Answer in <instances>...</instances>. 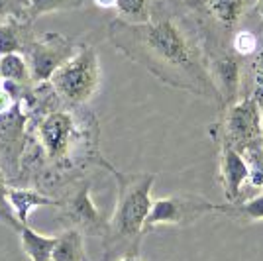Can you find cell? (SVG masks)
Instances as JSON below:
<instances>
[{"instance_id": "5b68a950", "label": "cell", "mask_w": 263, "mask_h": 261, "mask_svg": "<svg viewBox=\"0 0 263 261\" xmlns=\"http://www.w3.org/2000/svg\"><path fill=\"white\" fill-rule=\"evenodd\" d=\"M209 132L216 145L228 143L241 153L263 145L261 102L248 95L236 104L218 110V118L212 122Z\"/></svg>"}, {"instance_id": "2e32d148", "label": "cell", "mask_w": 263, "mask_h": 261, "mask_svg": "<svg viewBox=\"0 0 263 261\" xmlns=\"http://www.w3.org/2000/svg\"><path fill=\"white\" fill-rule=\"evenodd\" d=\"M0 67H2V81H8V83H14V85H24V87L35 85L32 79L30 65H28L24 55H2L0 57Z\"/></svg>"}, {"instance_id": "ba28073f", "label": "cell", "mask_w": 263, "mask_h": 261, "mask_svg": "<svg viewBox=\"0 0 263 261\" xmlns=\"http://www.w3.org/2000/svg\"><path fill=\"white\" fill-rule=\"evenodd\" d=\"M210 212L216 214V202L202 195H169L154 200L145 220V234L157 226H189Z\"/></svg>"}, {"instance_id": "7402d4cb", "label": "cell", "mask_w": 263, "mask_h": 261, "mask_svg": "<svg viewBox=\"0 0 263 261\" xmlns=\"http://www.w3.org/2000/svg\"><path fill=\"white\" fill-rule=\"evenodd\" d=\"M28 8H30V0H0V22L10 18L28 20Z\"/></svg>"}, {"instance_id": "e0dca14e", "label": "cell", "mask_w": 263, "mask_h": 261, "mask_svg": "<svg viewBox=\"0 0 263 261\" xmlns=\"http://www.w3.org/2000/svg\"><path fill=\"white\" fill-rule=\"evenodd\" d=\"M155 0H116V18L124 22L143 24L152 20Z\"/></svg>"}, {"instance_id": "30bf717a", "label": "cell", "mask_w": 263, "mask_h": 261, "mask_svg": "<svg viewBox=\"0 0 263 261\" xmlns=\"http://www.w3.org/2000/svg\"><path fill=\"white\" fill-rule=\"evenodd\" d=\"M257 0H195L191 6L206 14L216 24L234 30L255 8Z\"/></svg>"}, {"instance_id": "83f0119b", "label": "cell", "mask_w": 263, "mask_h": 261, "mask_svg": "<svg viewBox=\"0 0 263 261\" xmlns=\"http://www.w3.org/2000/svg\"><path fill=\"white\" fill-rule=\"evenodd\" d=\"M0 81H2V67H0Z\"/></svg>"}, {"instance_id": "7c38bea8", "label": "cell", "mask_w": 263, "mask_h": 261, "mask_svg": "<svg viewBox=\"0 0 263 261\" xmlns=\"http://www.w3.org/2000/svg\"><path fill=\"white\" fill-rule=\"evenodd\" d=\"M35 35L37 32L30 20L10 18L0 22V57L10 53L24 55L35 40Z\"/></svg>"}, {"instance_id": "4316f807", "label": "cell", "mask_w": 263, "mask_h": 261, "mask_svg": "<svg viewBox=\"0 0 263 261\" xmlns=\"http://www.w3.org/2000/svg\"><path fill=\"white\" fill-rule=\"evenodd\" d=\"M171 2H177V4H193L195 0H171Z\"/></svg>"}, {"instance_id": "6da1fadb", "label": "cell", "mask_w": 263, "mask_h": 261, "mask_svg": "<svg viewBox=\"0 0 263 261\" xmlns=\"http://www.w3.org/2000/svg\"><path fill=\"white\" fill-rule=\"evenodd\" d=\"M112 167L100 152V124L90 108L63 104L47 83L35 85L28 142L20 163V175L12 185L33 187L55 196L88 169Z\"/></svg>"}, {"instance_id": "8992f818", "label": "cell", "mask_w": 263, "mask_h": 261, "mask_svg": "<svg viewBox=\"0 0 263 261\" xmlns=\"http://www.w3.org/2000/svg\"><path fill=\"white\" fill-rule=\"evenodd\" d=\"M90 183L87 179H75L61 191H57L55 198L61 202L59 220L65 222L67 228L81 230L87 238H104L108 230V218L104 216L95 204L90 195Z\"/></svg>"}, {"instance_id": "277c9868", "label": "cell", "mask_w": 263, "mask_h": 261, "mask_svg": "<svg viewBox=\"0 0 263 261\" xmlns=\"http://www.w3.org/2000/svg\"><path fill=\"white\" fill-rule=\"evenodd\" d=\"M102 83V67L92 44L79 42L75 55L49 79L59 100L71 108H83L97 97Z\"/></svg>"}, {"instance_id": "603a6c76", "label": "cell", "mask_w": 263, "mask_h": 261, "mask_svg": "<svg viewBox=\"0 0 263 261\" xmlns=\"http://www.w3.org/2000/svg\"><path fill=\"white\" fill-rule=\"evenodd\" d=\"M250 71H252V97L263 102V49L252 59Z\"/></svg>"}, {"instance_id": "9c48e42d", "label": "cell", "mask_w": 263, "mask_h": 261, "mask_svg": "<svg viewBox=\"0 0 263 261\" xmlns=\"http://www.w3.org/2000/svg\"><path fill=\"white\" fill-rule=\"evenodd\" d=\"M250 165L243 153L228 143H218V181L226 202H238L243 198V187H248Z\"/></svg>"}, {"instance_id": "4fadbf2b", "label": "cell", "mask_w": 263, "mask_h": 261, "mask_svg": "<svg viewBox=\"0 0 263 261\" xmlns=\"http://www.w3.org/2000/svg\"><path fill=\"white\" fill-rule=\"evenodd\" d=\"M216 214L240 222V224H253L263 222V191L250 198H241L238 202H222L216 204Z\"/></svg>"}, {"instance_id": "d4e9b609", "label": "cell", "mask_w": 263, "mask_h": 261, "mask_svg": "<svg viewBox=\"0 0 263 261\" xmlns=\"http://www.w3.org/2000/svg\"><path fill=\"white\" fill-rule=\"evenodd\" d=\"M116 261H145V259L142 257V253L138 251V253H126V255H122L120 259Z\"/></svg>"}, {"instance_id": "3957f363", "label": "cell", "mask_w": 263, "mask_h": 261, "mask_svg": "<svg viewBox=\"0 0 263 261\" xmlns=\"http://www.w3.org/2000/svg\"><path fill=\"white\" fill-rule=\"evenodd\" d=\"M108 173L116 179L118 196L108 230L102 238V261H116L126 253H138L145 236V220L154 204L152 191L155 185L154 173H122L114 165Z\"/></svg>"}, {"instance_id": "cb8c5ba5", "label": "cell", "mask_w": 263, "mask_h": 261, "mask_svg": "<svg viewBox=\"0 0 263 261\" xmlns=\"http://www.w3.org/2000/svg\"><path fill=\"white\" fill-rule=\"evenodd\" d=\"M95 6H99L102 10H114L116 8V0H92Z\"/></svg>"}, {"instance_id": "484cf974", "label": "cell", "mask_w": 263, "mask_h": 261, "mask_svg": "<svg viewBox=\"0 0 263 261\" xmlns=\"http://www.w3.org/2000/svg\"><path fill=\"white\" fill-rule=\"evenodd\" d=\"M253 10H255L257 16H261L263 18V0H257V4H255V8H253Z\"/></svg>"}, {"instance_id": "8fae6325", "label": "cell", "mask_w": 263, "mask_h": 261, "mask_svg": "<svg viewBox=\"0 0 263 261\" xmlns=\"http://www.w3.org/2000/svg\"><path fill=\"white\" fill-rule=\"evenodd\" d=\"M8 202H10L12 210H14V214H16L20 224H28L33 208L61 207V202L55 196L47 195V193L40 191V189H33V187L20 185H10V189H8Z\"/></svg>"}, {"instance_id": "ac0fdd59", "label": "cell", "mask_w": 263, "mask_h": 261, "mask_svg": "<svg viewBox=\"0 0 263 261\" xmlns=\"http://www.w3.org/2000/svg\"><path fill=\"white\" fill-rule=\"evenodd\" d=\"M232 49L240 55L241 59H253L263 49L259 35L252 28H234L232 30Z\"/></svg>"}, {"instance_id": "5bb4252c", "label": "cell", "mask_w": 263, "mask_h": 261, "mask_svg": "<svg viewBox=\"0 0 263 261\" xmlns=\"http://www.w3.org/2000/svg\"><path fill=\"white\" fill-rule=\"evenodd\" d=\"M20 234V250L28 261H51L53 257L57 236H44L40 232L30 228V224H24Z\"/></svg>"}, {"instance_id": "9a60e30c", "label": "cell", "mask_w": 263, "mask_h": 261, "mask_svg": "<svg viewBox=\"0 0 263 261\" xmlns=\"http://www.w3.org/2000/svg\"><path fill=\"white\" fill-rule=\"evenodd\" d=\"M85 234L77 228H65L57 236L51 261H88L85 250Z\"/></svg>"}, {"instance_id": "d6986e66", "label": "cell", "mask_w": 263, "mask_h": 261, "mask_svg": "<svg viewBox=\"0 0 263 261\" xmlns=\"http://www.w3.org/2000/svg\"><path fill=\"white\" fill-rule=\"evenodd\" d=\"M85 2L87 0H30L28 20L35 22L37 18H42L45 14H51V12L79 10L85 6Z\"/></svg>"}, {"instance_id": "7a4b0ae2", "label": "cell", "mask_w": 263, "mask_h": 261, "mask_svg": "<svg viewBox=\"0 0 263 261\" xmlns=\"http://www.w3.org/2000/svg\"><path fill=\"white\" fill-rule=\"evenodd\" d=\"M106 33L116 51L143 67L159 83L220 106L218 88L210 77L200 28L191 4L155 0L149 22L132 24L114 18Z\"/></svg>"}, {"instance_id": "52a82bcc", "label": "cell", "mask_w": 263, "mask_h": 261, "mask_svg": "<svg viewBox=\"0 0 263 261\" xmlns=\"http://www.w3.org/2000/svg\"><path fill=\"white\" fill-rule=\"evenodd\" d=\"M79 42L57 32H37L35 40L24 53L35 85L47 83L61 65L75 55Z\"/></svg>"}, {"instance_id": "f1b7e54d", "label": "cell", "mask_w": 263, "mask_h": 261, "mask_svg": "<svg viewBox=\"0 0 263 261\" xmlns=\"http://www.w3.org/2000/svg\"><path fill=\"white\" fill-rule=\"evenodd\" d=\"M261 120H263V102H261Z\"/></svg>"}, {"instance_id": "ffe728a7", "label": "cell", "mask_w": 263, "mask_h": 261, "mask_svg": "<svg viewBox=\"0 0 263 261\" xmlns=\"http://www.w3.org/2000/svg\"><path fill=\"white\" fill-rule=\"evenodd\" d=\"M8 189H10V179H8V175L4 173V169L0 167V222H4L12 230L20 232L24 224L18 222V218L14 214L10 202H8Z\"/></svg>"}, {"instance_id": "44dd1931", "label": "cell", "mask_w": 263, "mask_h": 261, "mask_svg": "<svg viewBox=\"0 0 263 261\" xmlns=\"http://www.w3.org/2000/svg\"><path fill=\"white\" fill-rule=\"evenodd\" d=\"M243 157L250 165V179L248 185L252 187L253 191L261 193L263 191V145L252 147L248 152H243Z\"/></svg>"}]
</instances>
